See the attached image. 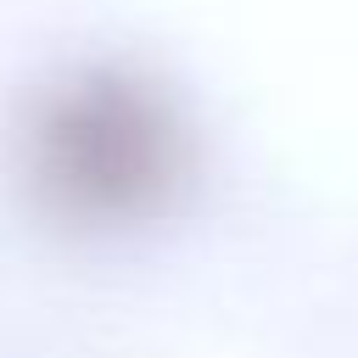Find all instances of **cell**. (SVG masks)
<instances>
[{"label":"cell","instance_id":"obj_1","mask_svg":"<svg viewBox=\"0 0 358 358\" xmlns=\"http://www.w3.org/2000/svg\"><path fill=\"white\" fill-rule=\"evenodd\" d=\"M17 179L67 235H129L168 218L196 179V134L168 84L129 62L45 78L17 123Z\"/></svg>","mask_w":358,"mask_h":358}]
</instances>
